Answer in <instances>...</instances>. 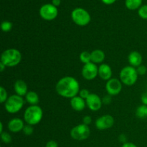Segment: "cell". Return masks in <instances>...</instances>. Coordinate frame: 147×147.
<instances>
[{
    "instance_id": "1",
    "label": "cell",
    "mask_w": 147,
    "mask_h": 147,
    "mask_svg": "<svg viewBox=\"0 0 147 147\" xmlns=\"http://www.w3.org/2000/svg\"><path fill=\"white\" fill-rule=\"evenodd\" d=\"M55 89L57 93L62 97L73 98L80 91V86L76 78L66 76L57 82Z\"/></svg>"
},
{
    "instance_id": "2",
    "label": "cell",
    "mask_w": 147,
    "mask_h": 147,
    "mask_svg": "<svg viewBox=\"0 0 147 147\" xmlns=\"http://www.w3.org/2000/svg\"><path fill=\"white\" fill-rule=\"evenodd\" d=\"M22 55L18 50L8 49L4 51L1 56V62L6 67H14L20 63Z\"/></svg>"
},
{
    "instance_id": "3",
    "label": "cell",
    "mask_w": 147,
    "mask_h": 147,
    "mask_svg": "<svg viewBox=\"0 0 147 147\" xmlns=\"http://www.w3.org/2000/svg\"><path fill=\"white\" fill-rule=\"evenodd\" d=\"M42 118V111L38 106H31L24 111V119L29 125H36Z\"/></svg>"
},
{
    "instance_id": "4",
    "label": "cell",
    "mask_w": 147,
    "mask_h": 147,
    "mask_svg": "<svg viewBox=\"0 0 147 147\" xmlns=\"http://www.w3.org/2000/svg\"><path fill=\"white\" fill-rule=\"evenodd\" d=\"M138 75L137 70L134 67L132 66H126L121 70V81L126 86H132L137 80Z\"/></svg>"
},
{
    "instance_id": "5",
    "label": "cell",
    "mask_w": 147,
    "mask_h": 147,
    "mask_svg": "<svg viewBox=\"0 0 147 147\" xmlns=\"http://www.w3.org/2000/svg\"><path fill=\"white\" fill-rule=\"evenodd\" d=\"M24 101L22 96L18 95H12L6 100L5 109L8 113H15L20 111L24 106Z\"/></svg>"
},
{
    "instance_id": "6",
    "label": "cell",
    "mask_w": 147,
    "mask_h": 147,
    "mask_svg": "<svg viewBox=\"0 0 147 147\" xmlns=\"http://www.w3.org/2000/svg\"><path fill=\"white\" fill-rule=\"evenodd\" d=\"M72 19L76 24L79 26H86L90 22V16L86 10L82 8L75 9L72 11Z\"/></svg>"
},
{
    "instance_id": "7",
    "label": "cell",
    "mask_w": 147,
    "mask_h": 147,
    "mask_svg": "<svg viewBox=\"0 0 147 147\" xmlns=\"http://www.w3.org/2000/svg\"><path fill=\"white\" fill-rule=\"evenodd\" d=\"M90 131L88 125L79 124L75 126L70 131V136L75 140L83 141L88 139L90 136Z\"/></svg>"
},
{
    "instance_id": "8",
    "label": "cell",
    "mask_w": 147,
    "mask_h": 147,
    "mask_svg": "<svg viewBox=\"0 0 147 147\" xmlns=\"http://www.w3.org/2000/svg\"><path fill=\"white\" fill-rule=\"evenodd\" d=\"M57 14H58L57 9L53 4H45L40 9V14L42 18L48 21L55 19Z\"/></svg>"
},
{
    "instance_id": "9",
    "label": "cell",
    "mask_w": 147,
    "mask_h": 147,
    "mask_svg": "<svg viewBox=\"0 0 147 147\" xmlns=\"http://www.w3.org/2000/svg\"><path fill=\"white\" fill-rule=\"evenodd\" d=\"M98 74V68L93 63H89L85 64L82 69V76L86 80H91L96 78Z\"/></svg>"
},
{
    "instance_id": "10",
    "label": "cell",
    "mask_w": 147,
    "mask_h": 147,
    "mask_svg": "<svg viewBox=\"0 0 147 147\" xmlns=\"http://www.w3.org/2000/svg\"><path fill=\"white\" fill-rule=\"evenodd\" d=\"M114 124V119L110 115H104L96 121V126L99 130H105L111 128Z\"/></svg>"
},
{
    "instance_id": "11",
    "label": "cell",
    "mask_w": 147,
    "mask_h": 147,
    "mask_svg": "<svg viewBox=\"0 0 147 147\" xmlns=\"http://www.w3.org/2000/svg\"><path fill=\"white\" fill-rule=\"evenodd\" d=\"M106 91L110 96H116L118 95L122 89L121 83L119 80L116 78H111L108 80L106 86Z\"/></svg>"
},
{
    "instance_id": "12",
    "label": "cell",
    "mask_w": 147,
    "mask_h": 147,
    "mask_svg": "<svg viewBox=\"0 0 147 147\" xmlns=\"http://www.w3.org/2000/svg\"><path fill=\"white\" fill-rule=\"evenodd\" d=\"M86 105L90 110L93 111H98L102 106L101 99L98 95L91 93L86 98Z\"/></svg>"
},
{
    "instance_id": "13",
    "label": "cell",
    "mask_w": 147,
    "mask_h": 147,
    "mask_svg": "<svg viewBox=\"0 0 147 147\" xmlns=\"http://www.w3.org/2000/svg\"><path fill=\"white\" fill-rule=\"evenodd\" d=\"M24 127V125L23 121L18 118L11 119L8 123L9 130L13 133H17V132L21 131L22 130H23Z\"/></svg>"
},
{
    "instance_id": "14",
    "label": "cell",
    "mask_w": 147,
    "mask_h": 147,
    "mask_svg": "<svg viewBox=\"0 0 147 147\" xmlns=\"http://www.w3.org/2000/svg\"><path fill=\"white\" fill-rule=\"evenodd\" d=\"M98 76L104 80H109L112 76V70L107 64H102L98 67Z\"/></svg>"
},
{
    "instance_id": "15",
    "label": "cell",
    "mask_w": 147,
    "mask_h": 147,
    "mask_svg": "<svg viewBox=\"0 0 147 147\" xmlns=\"http://www.w3.org/2000/svg\"><path fill=\"white\" fill-rule=\"evenodd\" d=\"M71 107L77 111H81L86 107V101L80 96H75L70 100Z\"/></svg>"
},
{
    "instance_id": "16",
    "label": "cell",
    "mask_w": 147,
    "mask_h": 147,
    "mask_svg": "<svg viewBox=\"0 0 147 147\" xmlns=\"http://www.w3.org/2000/svg\"><path fill=\"white\" fill-rule=\"evenodd\" d=\"M14 90L17 95L20 96H24L27 95V86L25 82L22 80H17L14 83Z\"/></svg>"
},
{
    "instance_id": "17",
    "label": "cell",
    "mask_w": 147,
    "mask_h": 147,
    "mask_svg": "<svg viewBox=\"0 0 147 147\" xmlns=\"http://www.w3.org/2000/svg\"><path fill=\"white\" fill-rule=\"evenodd\" d=\"M129 62L132 67H139L142 63V56L136 51L131 52L129 55Z\"/></svg>"
},
{
    "instance_id": "18",
    "label": "cell",
    "mask_w": 147,
    "mask_h": 147,
    "mask_svg": "<svg viewBox=\"0 0 147 147\" xmlns=\"http://www.w3.org/2000/svg\"><path fill=\"white\" fill-rule=\"evenodd\" d=\"M90 54H91V62L95 64L102 63L105 59V53L101 50H95Z\"/></svg>"
},
{
    "instance_id": "19",
    "label": "cell",
    "mask_w": 147,
    "mask_h": 147,
    "mask_svg": "<svg viewBox=\"0 0 147 147\" xmlns=\"http://www.w3.org/2000/svg\"><path fill=\"white\" fill-rule=\"evenodd\" d=\"M26 100L27 103L31 104L32 106H37V103H39V96L35 92L29 91L26 95Z\"/></svg>"
},
{
    "instance_id": "20",
    "label": "cell",
    "mask_w": 147,
    "mask_h": 147,
    "mask_svg": "<svg viewBox=\"0 0 147 147\" xmlns=\"http://www.w3.org/2000/svg\"><path fill=\"white\" fill-rule=\"evenodd\" d=\"M142 3V0H126V6L129 9L134 10L139 8Z\"/></svg>"
},
{
    "instance_id": "21",
    "label": "cell",
    "mask_w": 147,
    "mask_h": 147,
    "mask_svg": "<svg viewBox=\"0 0 147 147\" xmlns=\"http://www.w3.org/2000/svg\"><path fill=\"white\" fill-rule=\"evenodd\" d=\"M136 115L139 119H146L147 118V106L142 105L140 106L136 111Z\"/></svg>"
},
{
    "instance_id": "22",
    "label": "cell",
    "mask_w": 147,
    "mask_h": 147,
    "mask_svg": "<svg viewBox=\"0 0 147 147\" xmlns=\"http://www.w3.org/2000/svg\"><path fill=\"white\" fill-rule=\"evenodd\" d=\"M80 60L84 64L91 63V54L88 51H83L80 55Z\"/></svg>"
},
{
    "instance_id": "23",
    "label": "cell",
    "mask_w": 147,
    "mask_h": 147,
    "mask_svg": "<svg viewBox=\"0 0 147 147\" xmlns=\"http://www.w3.org/2000/svg\"><path fill=\"white\" fill-rule=\"evenodd\" d=\"M139 15L141 18L147 20V5H144L139 9Z\"/></svg>"
},
{
    "instance_id": "24",
    "label": "cell",
    "mask_w": 147,
    "mask_h": 147,
    "mask_svg": "<svg viewBox=\"0 0 147 147\" xmlns=\"http://www.w3.org/2000/svg\"><path fill=\"white\" fill-rule=\"evenodd\" d=\"M7 93L5 89L1 86L0 87V103H4L7 100Z\"/></svg>"
},
{
    "instance_id": "25",
    "label": "cell",
    "mask_w": 147,
    "mask_h": 147,
    "mask_svg": "<svg viewBox=\"0 0 147 147\" xmlns=\"http://www.w3.org/2000/svg\"><path fill=\"white\" fill-rule=\"evenodd\" d=\"M1 139L2 142L5 144H9L11 142V137L9 134L7 132H2L1 134Z\"/></svg>"
},
{
    "instance_id": "26",
    "label": "cell",
    "mask_w": 147,
    "mask_h": 147,
    "mask_svg": "<svg viewBox=\"0 0 147 147\" xmlns=\"http://www.w3.org/2000/svg\"><path fill=\"white\" fill-rule=\"evenodd\" d=\"M1 27L2 31L8 32L9 31V30L11 29V27H12V24H11L10 22L4 21L2 23H1Z\"/></svg>"
},
{
    "instance_id": "27",
    "label": "cell",
    "mask_w": 147,
    "mask_h": 147,
    "mask_svg": "<svg viewBox=\"0 0 147 147\" xmlns=\"http://www.w3.org/2000/svg\"><path fill=\"white\" fill-rule=\"evenodd\" d=\"M23 132H24V134L27 135V136H30V135H31L33 133V131H34V129H33V127L32 126V125H26V126H24V129H23Z\"/></svg>"
},
{
    "instance_id": "28",
    "label": "cell",
    "mask_w": 147,
    "mask_h": 147,
    "mask_svg": "<svg viewBox=\"0 0 147 147\" xmlns=\"http://www.w3.org/2000/svg\"><path fill=\"white\" fill-rule=\"evenodd\" d=\"M137 73L139 75H141V76H143V75L146 74V71H147V69L146 67L144 65H140L138 67L137 70Z\"/></svg>"
},
{
    "instance_id": "29",
    "label": "cell",
    "mask_w": 147,
    "mask_h": 147,
    "mask_svg": "<svg viewBox=\"0 0 147 147\" xmlns=\"http://www.w3.org/2000/svg\"><path fill=\"white\" fill-rule=\"evenodd\" d=\"M90 93H89V91L86 89H82L80 91V96L83 99H86Z\"/></svg>"
},
{
    "instance_id": "30",
    "label": "cell",
    "mask_w": 147,
    "mask_h": 147,
    "mask_svg": "<svg viewBox=\"0 0 147 147\" xmlns=\"http://www.w3.org/2000/svg\"><path fill=\"white\" fill-rule=\"evenodd\" d=\"M45 147H58V144L55 141H49L47 144H46Z\"/></svg>"
},
{
    "instance_id": "31",
    "label": "cell",
    "mask_w": 147,
    "mask_h": 147,
    "mask_svg": "<svg viewBox=\"0 0 147 147\" xmlns=\"http://www.w3.org/2000/svg\"><path fill=\"white\" fill-rule=\"evenodd\" d=\"M92 119L90 116H86L83 118V123L86 125H89L90 123H91Z\"/></svg>"
},
{
    "instance_id": "32",
    "label": "cell",
    "mask_w": 147,
    "mask_h": 147,
    "mask_svg": "<svg viewBox=\"0 0 147 147\" xmlns=\"http://www.w3.org/2000/svg\"><path fill=\"white\" fill-rule=\"evenodd\" d=\"M142 102L143 103V105H146V106H147V92L142 94Z\"/></svg>"
},
{
    "instance_id": "33",
    "label": "cell",
    "mask_w": 147,
    "mask_h": 147,
    "mask_svg": "<svg viewBox=\"0 0 147 147\" xmlns=\"http://www.w3.org/2000/svg\"><path fill=\"white\" fill-rule=\"evenodd\" d=\"M121 147H138V146L133 143H130V142H126V143H124L123 145H122Z\"/></svg>"
},
{
    "instance_id": "34",
    "label": "cell",
    "mask_w": 147,
    "mask_h": 147,
    "mask_svg": "<svg viewBox=\"0 0 147 147\" xmlns=\"http://www.w3.org/2000/svg\"><path fill=\"white\" fill-rule=\"evenodd\" d=\"M111 101V98H110V96H107L103 98V103H106V104H108V103H110Z\"/></svg>"
},
{
    "instance_id": "35",
    "label": "cell",
    "mask_w": 147,
    "mask_h": 147,
    "mask_svg": "<svg viewBox=\"0 0 147 147\" xmlns=\"http://www.w3.org/2000/svg\"><path fill=\"white\" fill-rule=\"evenodd\" d=\"M102 1L106 4H112L116 1V0H102Z\"/></svg>"
},
{
    "instance_id": "36",
    "label": "cell",
    "mask_w": 147,
    "mask_h": 147,
    "mask_svg": "<svg viewBox=\"0 0 147 147\" xmlns=\"http://www.w3.org/2000/svg\"><path fill=\"white\" fill-rule=\"evenodd\" d=\"M60 4V0H53V4L55 7L59 6Z\"/></svg>"
},
{
    "instance_id": "37",
    "label": "cell",
    "mask_w": 147,
    "mask_h": 147,
    "mask_svg": "<svg viewBox=\"0 0 147 147\" xmlns=\"http://www.w3.org/2000/svg\"><path fill=\"white\" fill-rule=\"evenodd\" d=\"M119 139H120L121 142H123V143H126V138L125 137V136L123 134H121L120 136H119Z\"/></svg>"
},
{
    "instance_id": "38",
    "label": "cell",
    "mask_w": 147,
    "mask_h": 147,
    "mask_svg": "<svg viewBox=\"0 0 147 147\" xmlns=\"http://www.w3.org/2000/svg\"><path fill=\"white\" fill-rule=\"evenodd\" d=\"M6 67V66L4 65L3 64V63L1 62V63H0V71L2 72L3 70H4V67Z\"/></svg>"
},
{
    "instance_id": "39",
    "label": "cell",
    "mask_w": 147,
    "mask_h": 147,
    "mask_svg": "<svg viewBox=\"0 0 147 147\" xmlns=\"http://www.w3.org/2000/svg\"><path fill=\"white\" fill-rule=\"evenodd\" d=\"M3 132V125L2 123H0V133H2Z\"/></svg>"
}]
</instances>
